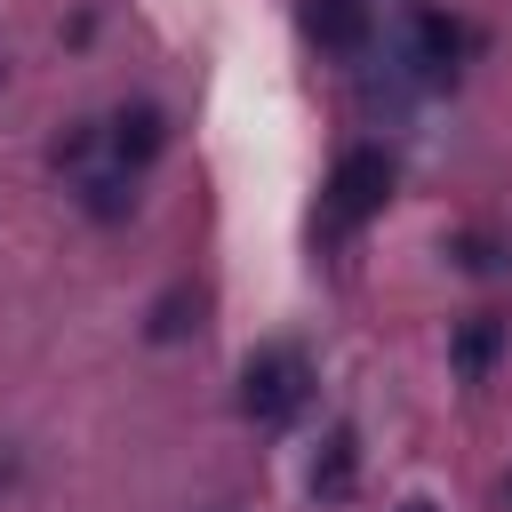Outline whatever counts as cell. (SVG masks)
Instances as JSON below:
<instances>
[{
  "label": "cell",
  "instance_id": "obj_1",
  "mask_svg": "<svg viewBox=\"0 0 512 512\" xmlns=\"http://www.w3.org/2000/svg\"><path fill=\"white\" fill-rule=\"evenodd\" d=\"M304 400H312V360L296 344H256L248 368H240V416L280 432V424L304 416Z\"/></svg>",
  "mask_w": 512,
  "mask_h": 512
},
{
  "label": "cell",
  "instance_id": "obj_2",
  "mask_svg": "<svg viewBox=\"0 0 512 512\" xmlns=\"http://www.w3.org/2000/svg\"><path fill=\"white\" fill-rule=\"evenodd\" d=\"M392 200V152L384 144H352L336 168H328V216L336 224H360Z\"/></svg>",
  "mask_w": 512,
  "mask_h": 512
},
{
  "label": "cell",
  "instance_id": "obj_3",
  "mask_svg": "<svg viewBox=\"0 0 512 512\" xmlns=\"http://www.w3.org/2000/svg\"><path fill=\"white\" fill-rule=\"evenodd\" d=\"M104 152H112V168H128V176H136V168H152V160L168 152V112H160V104H144V96H136V104H120V112L104 120Z\"/></svg>",
  "mask_w": 512,
  "mask_h": 512
},
{
  "label": "cell",
  "instance_id": "obj_4",
  "mask_svg": "<svg viewBox=\"0 0 512 512\" xmlns=\"http://www.w3.org/2000/svg\"><path fill=\"white\" fill-rule=\"evenodd\" d=\"M352 480H360V440H352V424H328V432H320V448H312L304 488H312L320 504H344V496H352Z\"/></svg>",
  "mask_w": 512,
  "mask_h": 512
},
{
  "label": "cell",
  "instance_id": "obj_5",
  "mask_svg": "<svg viewBox=\"0 0 512 512\" xmlns=\"http://www.w3.org/2000/svg\"><path fill=\"white\" fill-rule=\"evenodd\" d=\"M304 24H312V40H320L328 56H360L368 32H376L368 0H304Z\"/></svg>",
  "mask_w": 512,
  "mask_h": 512
},
{
  "label": "cell",
  "instance_id": "obj_6",
  "mask_svg": "<svg viewBox=\"0 0 512 512\" xmlns=\"http://www.w3.org/2000/svg\"><path fill=\"white\" fill-rule=\"evenodd\" d=\"M456 48H464V24H456V16H440V8L408 16V64H416L424 80H448V72H456Z\"/></svg>",
  "mask_w": 512,
  "mask_h": 512
},
{
  "label": "cell",
  "instance_id": "obj_7",
  "mask_svg": "<svg viewBox=\"0 0 512 512\" xmlns=\"http://www.w3.org/2000/svg\"><path fill=\"white\" fill-rule=\"evenodd\" d=\"M504 336H512L504 312H472V320H456V336H448V368H456V376H488V368L504 360Z\"/></svg>",
  "mask_w": 512,
  "mask_h": 512
},
{
  "label": "cell",
  "instance_id": "obj_8",
  "mask_svg": "<svg viewBox=\"0 0 512 512\" xmlns=\"http://www.w3.org/2000/svg\"><path fill=\"white\" fill-rule=\"evenodd\" d=\"M80 208H88V216H104V224H112V216H128V208H136V176H128V168L88 176V184H80Z\"/></svg>",
  "mask_w": 512,
  "mask_h": 512
},
{
  "label": "cell",
  "instance_id": "obj_9",
  "mask_svg": "<svg viewBox=\"0 0 512 512\" xmlns=\"http://www.w3.org/2000/svg\"><path fill=\"white\" fill-rule=\"evenodd\" d=\"M184 312H192V288H184V280H176V288H168V296H160V304H152V344H176V336H184V328H192V320H184Z\"/></svg>",
  "mask_w": 512,
  "mask_h": 512
},
{
  "label": "cell",
  "instance_id": "obj_10",
  "mask_svg": "<svg viewBox=\"0 0 512 512\" xmlns=\"http://www.w3.org/2000/svg\"><path fill=\"white\" fill-rule=\"evenodd\" d=\"M456 256H464V272H496V264H504V256H496V240H480V232H472Z\"/></svg>",
  "mask_w": 512,
  "mask_h": 512
},
{
  "label": "cell",
  "instance_id": "obj_11",
  "mask_svg": "<svg viewBox=\"0 0 512 512\" xmlns=\"http://www.w3.org/2000/svg\"><path fill=\"white\" fill-rule=\"evenodd\" d=\"M56 152H64V160H88V152H96V128H64V144H56Z\"/></svg>",
  "mask_w": 512,
  "mask_h": 512
},
{
  "label": "cell",
  "instance_id": "obj_12",
  "mask_svg": "<svg viewBox=\"0 0 512 512\" xmlns=\"http://www.w3.org/2000/svg\"><path fill=\"white\" fill-rule=\"evenodd\" d=\"M8 480H16V456H8V448H0V488H8Z\"/></svg>",
  "mask_w": 512,
  "mask_h": 512
},
{
  "label": "cell",
  "instance_id": "obj_13",
  "mask_svg": "<svg viewBox=\"0 0 512 512\" xmlns=\"http://www.w3.org/2000/svg\"><path fill=\"white\" fill-rule=\"evenodd\" d=\"M496 504H504V512H512V472H504V488H496Z\"/></svg>",
  "mask_w": 512,
  "mask_h": 512
},
{
  "label": "cell",
  "instance_id": "obj_14",
  "mask_svg": "<svg viewBox=\"0 0 512 512\" xmlns=\"http://www.w3.org/2000/svg\"><path fill=\"white\" fill-rule=\"evenodd\" d=\"M400 512H440V504H424V496H408V504H400Z\"/></svg>",
  "mask_w": 512,
  "mask_h": 512
}]
</instances>
